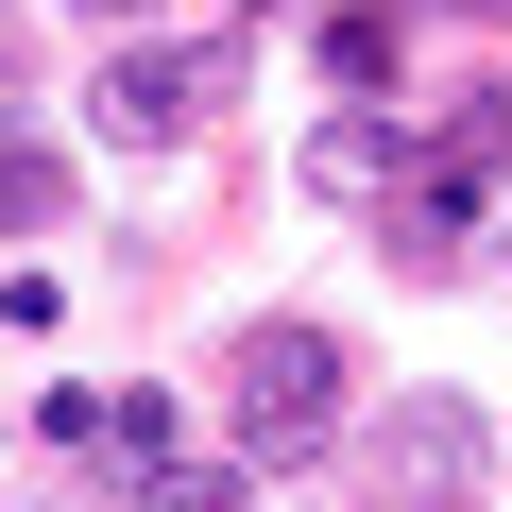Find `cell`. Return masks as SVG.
Segmentation results:
<instances>
[{
    "label": "cell",
    "mask_w": 512,
    "mask_h": 512,
    "mask_svg": "<svg viewBox=\"0 0 512 512\" xmlns=\"http://www.w3.org/2000/svg\"><path fill=\"white\" fill-rule=\"evenodd\" d=\"M69 222V171L52 154H18V137H0V239H52Z\"/></svg>",
    "instance_id": "obj_6"
},
{
    "label": "cell",
    "mask_w": 512,
    "mask_h": 512,
    "mask_svg": "<svg viewBox=\"0 0 512 512\" xmlns=\"http://www.w3.org/2000/svg\"><path fill=\"white\" fill-rule=\"evenodd\" d=\"M86 18H137V0H86Z\"/></svg>",
    "instance_id": "obj_8"
},
{
    "label": "cell",
    "mask_w": 512,
    "mask_h": 512,
    "mask_svg": "<svg viewBox=\"0 0 512 512\" xmlns=\"http://www.w3.org/2000/svg\"><path fill=\"white\" fill-rule=\"evenodd\" d=\"M376 478H393V495H427V478L461 495V478H478V410H461V393H410V410L376 427Z\"/></svg>",
    "instance_id": "obj_4"
},
{
    "label": "cell",
    "mask_w": 512,
    "mask_h": 512,
    "mask_svg": "<svg viewBox=\"0 0 512 512\" xmlns=\"http://www.w3.org/2000/svg\"><path fill=\"white\" fill-rule=\"evenodd\" d=\"M393 188H410L393 120H325V137H308V205H342V222H393Z\"/></svg>",
    "instance_id": "obj_3"
},
{
    "label": "cell",
    "mask_w": 512,
    "mask_h": 512,
    "mask_svg": "<svg viewBox=\"0 0 512 512\" xmlns=\"http://www.w3.org/2000/svg\"><path fill=\"white\" fill-rule=\"evenodd\" d=\"M239 69H256L239 35H137V52L103 69V137H120V154H171V137H205V120L239 103Z\"/></svg>",
    "instance_id": "obj_2"
},
{
    "label": "cell",
    "mask_w": 512,
    "mask_h": 512,
    "mask_svg": "<svg viewBox=\"0 0 512 512\" xmlns=\"http://www.w3.org/2000/svg\"><path fill=\"white\" fill-rule=\"evenodd\" d=\"M461 239H478V171L444 154V171H410V188H393V239H376V256H393V274H444Z\"/></svg>",
    "instance_id": "obj_5"
},
{
    "label": "cell",
    "mask_w": 512,
    "mask_h": 512,
    "mask_svg": "<svg viewBox=\"0 0 512 512\" xmlns=\"http://www.w3.org/2000/svg\"><path fill=\"white\" fill-rule=\"evenodd\" d=\"M342 393H359V359H342L325 325H239V359H222V427H239V461H325Z\"/></svg>",
    "instance_id": "obj_1"
},
{
    "label": "cell",
    "mask_w": 512,
    "mask_h": 512,
    "mask_svg": "<svg viewBox=\"0 0 512 512\" xmlns=\"http://www.w3.org/2000/svg\"><path fill=\"white\" fill-rule=\"evenodd\" d=\"M325 69L342 86H393V18H325Z\"/></svg>",
    "instance_id": "obj_7"
}]
</instances>
